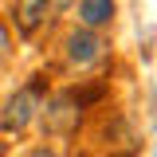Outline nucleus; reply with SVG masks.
<instances>
[{"label": "nucleus", "instance_id": "f257e3e1", "mask_svg": "<svg viewBox=\"0 0 157 157\" xmlns=\"http://www.w3.org/2000/svg\"><path fill=\"white\" fill-rule=\"evenodd\" d=\"M47 94H51V75H43V71H36L24 82H16L8 90V98L0 102V134H8V137L28 134L39 122V110H43Z\"/></svg>", "mask_w": 157, "mask_h": 157}, {"label": "nucleus", "instance_id": "f03ea898", "mask_svg": "<svg viewBox=\"0 0 157 157\" xmlns=\"http://www.w3.org/2000/svg\"><path fill=\"white\" fill-rule=\"evenodd\" d=\"M59 55H63V67L67 71H75V75H98L110 63V55H114V43H110L106 32H90V28L71 24L63 32Z\"/></svg>", "mask_w": 157, "mask_h": 157}, {"label": "nucleus", "instance_id": "7ed1b4c3", "mask_svg": "<svg viewBox=\"0 0 157 157\" xmlns=\"http://www.w3.org/2000/svg\"><path fill=\"white\" fill-rule=\"evenodd\" d=\"M0 16L8 20V28L16 32V39L32 43L43 32H51L59 20V0H4V12Z\"/></svg>", "mask_w": 157, "mask_h": 157}, {"label": "nucleus", "instance_id": "20e7f679", "mask_svg": "<svg viewBox=\"0 0 157 157\" xmlns=\"http://www.w3.org/2000/svg\"><path fill=\"white\" fill-rule=\"evenodd\" d=\"M71 24L90 28V32H110L118 20V0H75L71 4Z\"/></svg>", "mask_w": 157, "mask_h": 157}, {"label": "nucleus", "instance_id": "39448f33", "mask_svg": "<svg viewBox=\"0 0 157 157\" xmlns=\"http://www.w3.org/2000/svg\"><path fill=\"white\" fill-rule=\"evenodd\" d=\"M16 55V32L8 28V20L0 16V71L8 67V59Z\"/></svg>", "mask_w": 157, "mask_h": 157}, {"label": "nucleus", "instance_id": "423d86ee", "mask_svg": "<svg viewBox=\"0 0 157 157\" xmlns=\"http://www.w3.org/2000/svg\"><path fill=\"white\" fill-rule=\"evenodd\" d=\"M32 157H59V149H55V145H36Z\"/></svg>", "mask_w": 157, "mask_h": 157}, {"label": "nucleus", "instance_id": "0eeeda50", "mask_svg": "<svg viewBox=\"0 0 157 157\" xmlns=\"http://www.w3.org/2000/svg\"><path fill=\"white\" fill-rule=\"evenodd\" d=\"M149 157H157V122H153V153H149Z\"/></svg>", "mask_w": 157, "mask_h": 157}, {"label": "nucleus", "instance_id": "6e6552de", "mask_svg": "<svg viewBox=\"0 0 157 157\" xmlns=\"http://www.w3.org/2000/svg\"><path fill=\"white\" fill-rule=\"evenodd\" d=\"M110 157H137V153H130V149H122V153H110Z\"/></svg>", "mask_w": 157, "mask_h": 157}]
</instances>
